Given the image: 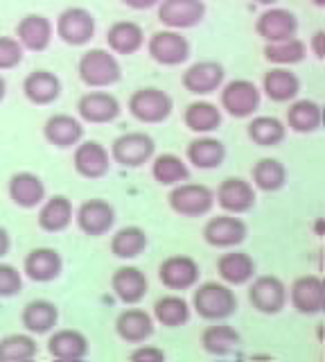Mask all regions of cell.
Masks as SVG:
<instances>
[{"mask_svg": "<svg viewBox=\"0 0 325 362\" xmlns=\"http://www.w3.org/2000/svg\"><path fill=\"white\" fill-rule=\"evenodd\" d=\"M23 45L16 37H0V71H14L23 62Z\"/></svg>", "mask_w": 325, "mask_h": 362, "instance_id": "obj_44", "label": "cell"}, {"mask_svg": "<svg viewBox=\"0 0 325 362\" xmlns=\"http://www.w3.org/2000/svg\"><path fill=\"white\" fill-rule=\"evenodd\" d=\"M116 333L127 344H145L154 335V317L142 308H127L118 315Z\"/></svg>", "mask_w": 325, "mask_h": 362, "instance_id": "obj_25", "label": "cell"}, {"mask_svg": "<svg viewBox=\"0 0 325 362\" xmlns=\"http://www.w3.org/2000/svg\"><path fill=\"white\" fill-rule=\"evenodd\" d=\"M223 79H226V71L219 62L204 59L195 62L192 66L183 73V88L192 95H210L221 88Z\"/></svg>", "mask_w": 325, "mask_h": 362, "instance_id": "obj_19", "label": "cell"}, {"mask_svg": "<svg viewBox=\"0 0 325 362\" xmlns=\"http://www.w3.org/2000/svg\"><path fill=\"white\" fill-rule=\"evenodd\" d=\"M127 107H129V113L138 122L159 124V122H165L167 118L172 116L174 100H172L170 93H165L163 88L145 86V88L133 90Z\"/></svg>", "mask_w": 325, "mask_h": 362, "instance_id": "obj_3", "label": "cell"}, {"mask_svg": "<svg viewBox=\"0 0 325 362\" xmlns=\"http://www.w3.org/2000/svg\"><path fill=\"white\" fill-rule=\"evenodd\" d=\"M188 163L197 170H215L226 161V145L208 134H199V139L188 143Z\"/></svg>", "mask_w": 325, "mask_h": 362, "instance_id": "obj_29", "label": "cell"}, {"mask_svg": "<svg viewBox=\"0 0 325 362\" xmlns=\"http://www.w3.org/2000/svg\"><path fill=\"white\" fill-rule=\"evenodd\" d=\"M253 186L262 192H278L280 188H285L287 184V168L285 163H280L278 158L264 156L260 158L253 170H251Z\"/></svg>", "mask_w": 325, "mask_h": 362, "instance_id": "obj_40", "label": "cell"}, {"mask_svg": "<svg viewBox=\"0 0 325 362\" xmlns=\"http://www.w3.org/2000/svg\"><path fill=\"white\" fill-rule=\"evenodd\" d=\"M323 124V109L314 100H291L287 109V127L296 134H314Z\"/></svg>", "mask_w": 325, "mask_h": 362, "instance_id": "obj_35", "label": "cell"}, {"mask_svg": "<svg viewBox=\"0 0 325 362\" xmlns=\"http://www.w3.org/2000/svg\"><path fill=\"white\" fill-rule=\"evenodd\" d=\"M127 7H131V9H138V11H142V9H152V7H156L161 3V0H122Z\"/></svg>", "mask_w": 325, "mask_h": 362, "instance_id": "obj_48", "label": "cell"}, {"mask_svg": "<svg viewBox=\"0 0 325 362\" xmlns=\"http://www.w3.org/2000/svg\"><path fill=\"white\" fill-rule=\"evenodd\" d=\"M5 95H7V82H5V77L0 75V102L5 100Z\"/></svg>", "mask_w": 325, "mask_h": 362, "instance_id": "obj_50", "label": "cell"}, {"mask_svg": "<svg viewBox=\"0 0 325 362\" xmlns=\"http://www.w3.org/2000/svg\"><path fill=\"white\" fill-rule=\"evenodd\" d=\"M255 32L257 37L264 39L266 43L274 41H285L296 37L298 32V18L294 11H289L285 7H266L255 21Z\"/></svg>", "mask_w": 325, "mask_h": 362, "instance_id": "obj_17", "label": "cell"}, {"mask_svg": "<svg viewBox=\"0 0 325 362\" xmlns=\"http://www.w3.org/2000/svg\"><path fill=\"white\" fill-rule=\"evenodd\" d=\"M43 136L57 150H70L84 139V124L70 113H54L43 124Z\"/></svg>", "mask_w": 325, "mask_h": 362, "instance_id": "obj_23", "label": "cell"}, {"mask_svg": "<svg viewBox=\"0 0 325 362\" xmlns=\"http://www.w3.org/2000/svg\"><path fill=\"white\" fill-rule=\"evenodd\" d=\"M77 73L88 88H109L122 79V66L111 50L93 48L80 57Z\"/></svg>", "mask_w": 325, "mask_h": 362, "instance_id": "obj_2", "label": "cell"}, {"mask_svg": "<svg viewBox=\"0 0 325 362\" xmlns=\"http://www.w3.org/2000/svg\"><path fill=\"white\" fill-rule=\"evenodd\" d=\"M251 3H255V5H264V7H271V5L280 3V0H251Z\"/></svg>", "mask_w": 325, "mask_h": 362, "instance_id": "obj_51", "label": "cell"}, {"mask_svg": "<svg viewBox=\"0 0 325 362\" xmlns=\"http://www.w3.org/2000/svg\"><path fill=\"white\" fill-rule=\"evenodd\" d=\"M73 165L75 173L84 177V179H102L109 175L111 170V154L109 150L97 141H80L75 145V154H73Z\"/></svg>", "mask_w": 325, "mask_h": 362, "instance_id": "obj_16", "label": "cell"}, {"mask_svg": "<svg viewBox=\"0 0 325 362\" xmlns=\"http://www.w3.org/2000/svg\"><path fill=\"white\" fill-rule=\"evenodd\" d=\"M77 113L84 122L91 124H106L120 118L122 105L114 93L106 90H88L77 102Z\"/></svg>", "mask_w": 325, "mask_h": 362, "instance_id": "obj_18", "label": "cell"}, {"mask_svg": "<svg viewBox=\"0 0 325 362\" xmlns=\"http://www.w3.org/2000/svg\"><path fill=\"white\" fill-rule=\"evenodd\" d=\"M167 202H170V209L181 218H204L215 206V190L204 184L181 181V184L172 186Z\"/></svg>", "mask_w": 325, "mask_h": 362, "instance_id": "obj_4", "label": "cell"}, {"mask_svg": "<svg viewBox=\"0 0 325 362\" xmlns=\"http://www.w3.org/2000/svg\"><path fill=\"white\" fill-rule=\"evenodd\" d=\"M249 226L242 218L231 213L210 218L204 226V240L215 249H233L246 240Z\"/></svg>", "mask_w": 325, "mask_h": 362, "instance_id": "obj_12", "label": "cell"}, {"mask_svg": "<svg viewBox=\"0 0 325 362\" xmlns=\"http://www.w3.org/2000/svg\"><path fill=\"white\" fill-rule=\"evenodd\" d=\"M221 109L217 105H212L208 100H197L190 102L183 113V122L190 132L195 134H212L215 129L221 127Z\"/></svg>", "mask_w": 325, "mask_h": 362, "instance_id": "obj_37", "label": "cell"}, {"mask_svg": "<svg viewBox=\"0 0 325 362\" xmlns=\"http://www.w3.org/2000/svg\"><path fill=\"white\" fill-rule=\"evenodd\" d=\"M307 57V45L298 37H291L285 41H274L264 45V59L274 66H294L300 64Z\"/></svg>", "mask_w": 325, "mask_h": 362, "instance_id": "obj_42", "label": "cell"}, {"mask_svg": "<svg viewBox=\"0 0 325 362\" xmlns=\"http://www.w3.org/2000/svg\"><path fill=\"white\" fill-rule=\"evenodd\" d=\"M149 245V238L140 226H122L111 238V254L120 260H131L145 254Z\"/></svg>", "mask_w": 325, "mask_h": 362, "instance_id": "obj_38", "label": "cell"}, {"mask_svg": "<svg viewBox=\"0 0 325 362\" xmlns=\"http://www.w3.org/2000/svg\"><path fill=\"white\" fill-rule=\"evenodd\" d=\"M262 90L271 102H291L300 93V79L287 66H274L262 77Z\"/></svg>", "mask_w": 325, "mask_h": 362, "instance_id": "obj_33", "label": "cell"}, {"mask_svg": "<svg viewBox=\"0 0 325 362\" xmlns=\"http://www.w3.org/2000/svg\"><path fill=\"white\" fill-rule=\"evenodd\" d=\"M154 320L165 328H178L185 326L192 317V305H190L181 294H163L154 303Z\"/></svg>", "mask_w": 325, "mask_h": 362, "instance_id": "obj_36", "label": "cell"}, {"mask_svg": "<svg viewBox=\"0 0 325 362\" xmlns=\"http://www.w3.org/2000/svg\"><path fill=\"white\" fill-rule=\"evenodd\" d=\"M152 177L161 186H176L190 179V165L176 154H159L152 161Z\"/></svg>", "mask_w": 325, "mask_h": 362, "instance_id": "obj_41", "label": "cell"}, {"mask_svg": "<svg viewBox=\"0 0 325 362\" xmlns=\"http://www.w3.org/2000/svg\"><path fill=\"white\" fill-rule=\"evenodd\" d=\"M249 286V301L262 315H278L287 305V286L283 279L274 274L253 276Z\"/></svg>", "mask_w": 325, "mask_h": 362, "instance_id": "obj_9", "label": "cell"}, {"mask_svg": "<svg viewBox=\"0 0 325 362\" xmlns=\"http://www.w3.org/2000/svg\"><path fill=\"white\" fill-rule=\"evenodd\" d=\"M23 272H25V276L35 283H52L61 276L63 258L57 249H52V247H37L25 256Z\"/></svg>", "mask_w": 325, "mask_h": 362, "instance_id": "obj_21", "label": "cell"}, {"mask_svg": "<svg viewBox=\"0 0 325 362\" xmlns=\"http://www.w3.org/2000/svg\"><path fill=\"white\" fill-rule=\"evenodd\" d=\"M111 290H114L118 301H122L125 305H136L147 297L149 281L142 269L133 265H122L111 276Z\"/></svg>", "mask_w": 325, "mask_h": 362, "instance_id": "obj_20", "label": "cell"}, {"mask_svg": "<svg viewBox=\"0 0 325 362\" xmlns=\"http://www.w3.org/2000/svg\"><path fill=\"white\" fill-rule=\"evenodd\" d=\"M39 356V344L32 333H12L0 339V360L27 362Z\"/></svg>", "mask_w": 325, "mask_h": 362, "instance_id": "obj_43", "label": "cell"}, {"mask_svg": "<svg viewBox=\"0 0 325 362\" xmlns=\"http://www.w3.org/2000/svg\"><path fill=\"white\" fill-rule=\"evenodd\" d=\"M255 260L246 252H238L233 247V252L221 254L217 258V274L226 286H246L255 276Z\"/></svg>", "mask_w": 325, "mask_h": 362, "instance_id": "obj_31", "label": "cell"}, {"mask_svg": "<svg viewBox=\"0 0 325 362\" xmlns=\"http://www.w3.org/2000/svg\"><path fill=\"white\" fill-rule=\"evenodd\" d=\"M156 7H159V21L167 30H190L206 18L204 0H161Z\"/></svg>", "mask_w": 325, "mask_h": 362, "instance_id": "obj_11", "label": "cell"}, {"mask_svg": "<svg viewBox=\"0 0 325 362\" xmlns=\"http://www.w3.org/2000/svg\"><path fill=\"white\" fill-rule=\"evenodd\" d=\"M242 344V335L235 331L231 324L215 322L212 326H206L204 333H201V346H204L206 354L217 356V358H226L238 351Z\"/></svg>", "mask_w": 325, "mask_h": 362, "instance_id": "obj_34", "label": "cell"}, {"mask_svg": "<svg viewBox=\"0 0 325 362\" xmlns=\"http://www.w3.org/2000/svg\"><path fill=\"white\" fill-rule=\"evenodd\" d=\"M37 222L46 233H61L73 222V202L66 195H52L39 204Z\"/></svg>", "mask_w": 325, "mask_h": 362, "instance_id": "obj_32", "label": "cell"}, {"mask_svg": "<svg viewBox=\"0 0 325 362\" xmlns=\"http://www.w3.org/2000/svg\"><path fill=\"white\" fill-rule=\"evenodd\" d=\"M309 50L314 52L317 59H323V57H325V32L323 30L314 32V37L309 41Z\"/></svg>", "mask_w": 325, "mask_h": 362, "instance_id": "obj_47", "label": "cell"}, {"mask_svg": "<svg viewBox=\"0 0 325 362\" xmlns=\"http://www.w3.org/2000/svg\"><path fill=\"white\" fill-rule=\"evenodd\" d=\"M147 52L161 66H181L192 54V45L178 30H159L149 37Z\"/></svg>", "mask_w": 325, "mask_h": 362, "instance_id": "obj_7", "label": "cell"}, {"mask_svg": "<svg viewBox=\"0 0 325 362\" xmlns=\"http://www.w3.org/2000/svg\"><path fill=\"white\" fill-rule=\"evenodd\" d=\"M7 192H9V199H12L18 209H37L39 204L46 199V184L41 181L39 175L35 173H14L9 177V184H7Z\"/></svg>", "mask_w": 325, "mask_h": 362, "instance_id": "obj_24", "label": "cell"}, {"mask_svg": "<svg viewBox=\"0 0 325 362\" xmlns=\"http://www.w3.org/2000/svg\"><path fill=\"white\" fill-rule=\"evenodd\" d=\"M23 95L37 107H48L61 95V79L52 71H32L23 79Z\"/></svg>", "mask_w": 325, "mask_h": 362, "instance_id": "obj_28", "label": "cell"}, {"mask_svg": "<svg viewBox=\"0 0 325 362\" xmlns=\"http://www.w3.org/2000/svg\"><path fill=\"white\" fill-rule=\"evenodd\" d=\"M215 202L223 213L244 215L255 206V188L242 177H228L217 186Z\"/></svg>", "mask_w": 325, "mask_h": 362, "instance_id": "obj_15", "label": "cell"}, {"mask_svg": "<svg viewBox=\"0 0 325 362\" xmlns=\"http://www.w3.org/2000/svg\"><path fill=\"white\" fill-rule=\"evenodd\" d=\"M20 324L32 335H48L59 324V308L57 303L48 299H35L25 303L23 313H20Z\"/></svg>", "mask_w": 325, "mask_h": 362, "instance_id": "obj_30", "label": "cell"}, {"mask_svg": "<svg viewBox=\"0 0 325 362\" xmlns=\"http://www.w3.org/2000/svg\"><path fill=\"white\" fill-rule=\"evenodd\" d=\"M88 337L77 328H59L48 337V354L57 360H84L88 356Z\"/></svg>", "mask_w": 325, "mask_h": 362, "instance_id": "obj_26", "label": "cell"}, {"mask_svg": "<svg viewBox=\"0 0 325 362\" xmlns=\"http://www.w3.org/2000/svg\"><path fill=\"white\" fill-rule=\"evenodd\" d=\"M12 249V238H9V231L5 226H0V258H5Z\"/></svg>", "mask_w": 325, "mask_h": 362, "instance_id": "obj_49", "label": "cell"}, {"mask_svg": "<svg viewBox=\"0 0 325 362\" xmlns=\"http://www.w3.org/2000/svg\"><path fill=\"white\" fill-rule=\"evenodd\" d=\"M129 360L133 362H163L165 360V351L159 346H145L140 344L136 351H131Z\"/></svg>", "mask_w": 325, "mask_h": 362, "instance_id": "obj_46", "label": "cell"}, {"mask_svg": "<svg viewBox=\"0 0 325 362\" xmlns=\"http://www.w3.org/2000/svg\"><path fill=\"white\" fill-rule=\"evenodd\" d=\"M312 3L317 5V7H325V0H312Z\"/></svg>", "mask_w": 325, "mask_h": 362, "instance_id": "obj_52", "label": "cell"}, {"mask_svg": "<svg viewBox=\"0 0 325 362\" xmlns=\"http://www.w3.org/2000/svg\"><path fill=\"white\" fill-rule=\"evenodd\" d=\"M77 226L84 235H91V238H99V235H106L116 224V209L114 204H109L106 199H86L77 213L73 215Z\"/></svg>", "mask_w": 325, "mask_h": 362, "instance_id": "obj_14", "label": "cell"}, {"mask_svg": "<svg viewBox=\"0 0 325 362\" xmlns=\"http://www.w3.org/2000/svg\"><path fill=\"white\" fill-rule=\"evenodd\" d=\"M287 301L300 315H319L325 308V283L319 274L298 276L287 290Z\"/></svg>", "mask_w": 325, "mask_h": 362, "instance_id": "obj_13", "label": "cell"}, {"mask_svg": "<svg viewBox=\"0 0 325 362\" xmlns=\"http://www.w3.org/2000/svg\"><path fill=\"white\" fill-rule=\"evenodd\" d=\"M192 310L206 322H223L238 313V297L226 283L206 281L192 294Z\"/></svg>", "mask_w": 325, "mask_h": 362, "instance_id": "obj_1", "label": "cell"}, {"mask_svg": "<svg viewBox=\"0 0 325 362\" xmlns=\"http://www.w3.org/2000/svg\"><path fill=\"white\" fill-rule=\"evenodd\" d=\"M156 154V143L145 132H127L111 145V161L122 168H140L149 163Z\"/></svg>", "mask_w": 325, "mask_h": 362, "instance_id": "obj_6", "label": "cell"}, {"mask_svg": "<svg viewBox=\"0 0 325 362\" xmlns=\"http://www.w3.org/2000/svg\"><path fill=\"white\" fill-rule=\"evenodd\" d=\"M262 90L251 79H231L228 84H221V109L233 118H251L260 109Z\"/></svg>", "mask_w": 325, "mask_h": 362, "instance_id": "obj_5", "label": "cell"}, {"mask_svg": "<svg viewBox=\"0 0 325 362\" xmlns=\"http://www.w3.org/2000/svg\"><path fill=\"white\" fill-rule=\"evenodd\" d=\"M23 290V274L9 263H0V299H12Z\"/></svg>", "mask_w": 325, "mask_h": 362, "instance_id": "obj_45", "label": "cell"}, {"mask_svg": "<svg viewBox=\"0 0 325 362\" xmlns=\"http://www.w3.org/2000/svg\"><path fill=\"white\" fill-rule=\"evenodd\" d=\"M54 30H57V37L66 45L80 48V45H86V43L93 41L97 23H95V16L88 9H84V7H68V9H63L61 14H59Z\"/></svg>", "mask_w": 325, "mask_h": 362, "instance_id": "obj_8", "label": "cell"}, {"mask_svg": "<svg viewBox=\"0 0 325 362\" xmlns=\"http://www.w3.org/2000/svg\"><path fill=\"white\" fill-rule=\"evenodd\" d=\"M201 276V267L192 256L185 254H174L167 256L161 267H159V281L167 290L174 292H185L192 290Z\"/></svg>", "mask_w": 325, "mask_h": 362, "instance_id": "obj_10", "label": "cell"}, {"mask_svg": "<svg viewBox=\"0 0 325 362\" xmlns=\"http://www.w3.org/2000/svg\"><path fill=\"white\" fill-rule=\"evenodd\" d=\"M246 134H249L251 143L257 147H276L285 141L287 127L276 116H255L246 124Z\"/></svg>", "mask_w": 325, "mask_h": 362, "instance_id": "obj_39", "label": "cell"}, {"mask_svg": "<svg viewBox=\"0 0 325 362\" xmlns=\"http://www.w3.org/2000/svg\"><path fill=\"white\" fill-rule=\"evenodd\" d=\"M106 45L114 54H136L145 45V30L136 21H116L106 30Z\"/></svg>", "mask_w": 325, "mask_h": 362, "instance_id": "obj_27", "label": "cell"}, {"mask_svg": "<svg viewBox=\"0 0 325 362\" xmlns=\"http://www.w3.org/2000/svg\"><path fill=\"white\" fill-rule=\"evenodd\" d=\"M54 37V25L48 16L43 14H27L18 21L16 25V41L23 45V50L43 52L50 48Z\"/></svg>", "mask_w": 325, "mask_h": 362, "instance_id": "obj_22", "label": "cell"}]
</instances>
